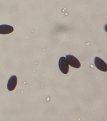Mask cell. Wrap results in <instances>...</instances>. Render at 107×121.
Returning a JSON list of instances; mask_svg holds the SVG:
<instances>
[{
  "mask_svg": "<svg viewBox=\"0 0 107 121\" xmlns=\"http://www.w3.org/2000/svg\"><path fill=\"white\" fill-rule=\"evenodd\" d=\"M14 31L13 26L7 25H0V34L7 35L12 33Z\"/></svg>",
  "mask_w": 107,
  "mask_h": 121,
  "instance_id": "5b68a950",
  "label": "cell"
},
{
  "mask_svg": "<svg viewBox=\"0 0 107 121\" xmlns=\"http://www.w3.org/2000/svg\"><path fill=\"white\" fill-rule=\"evenodd\" d=\"M95 65L98 69L101 71L106 72L107 65L104 60L98 57H95L94 59Z\"/></svg>",
  "mask_w": 107,
  "mask_h": 121,
  "instance_id": "7a4b0ae2",
  "label": "cell"
},
{
  "mask_svg": "<svg viewBox=\"0 0 107 121\" xmlns=\"http://www.w3.org/2000/svg\"><path fill=\"white\" fill-rule=\"evenodd\" d=\"M17 83V78L15 75H13L10 78L7 84V88L10 91L15 88Z\"/></svg>",
  "mask_w": 107,
  "mask_h": 121,
  "instance_id": "277c9868",
  "label": "cell"
},
{
  "mask_svg": "<svg viewBox=\"0 0 107 121\" xmlns=\"http://www.w3.org/2000/svg\"><path fill=\"white\" fill-rule=\"evenodd\" d=\"M59 65L61 71L63 73L67 74L69 71V65L67 59L64 57H61L59 59Z\"/></svg>",
  "mask_w": 107,
  "mask_h": 121,
  "instance_id": "6da1fadb",
  "label": "cell"
},
{
  "mask_svg": "<svg viewBox=\"0 0 107 121\" xmlns=\"http://www.w3.org/2000/svg\"><path fill=\"white\" fill-rule=\"evenodd\" d=\"M66 57L68 64L71 67L76 69L80 68V62L76 58L70 55H67Z\"/></svg>",
  "mask_w": 107,
  "mask_h": 121,
  "instance_id": "3957f363",
  "label": "cell"
}]
</instances>
